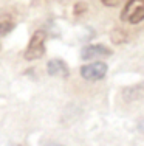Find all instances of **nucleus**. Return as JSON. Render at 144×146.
<instances>
[{
    "instance_id": "f257e3e1",
    "label": "nucleus",
    "mask_w": 144,
    "mask_h": 146,
    "mask_svg": "<svg viewBox=\"0 0 144 146\" xmlns=\"http://www.w3.org/2000/svg\"><path fill=\"white\" fill-rule=\"evenodd\" d=\"M45 39L47 34L43 30H39L31 36V40L28 44V48L25 51V59L26 61H36L45 54Z\"/></svg>"
},
{
    "instance_id": "f03ea898",
    "label": "nucleus",
    "mask_w": 144,
    "mask_h": 146,
    "mask_svg": "<svg viewBox=\"0 0 144 146\" xmlns=\"http://www.w3.org/2000/svg\"><path fill=\"white\" fill-rule=\"evenodd\" d=\"M121 19L132 25L144 20V0H129L122 8Z\"/></svg>"
},
{
    "instance_id": "7ed1b4c3",
    "label": "nucleus",
    "mask_w": 144,
    "mask_h": 146,
    "mask_svg": "<svg viewBox=\"0 0 144 146\" xmlns=\"http://www.w3.org/2000/svg\"><path fill=\"white\" fill-rule=\"evenodd\" d=\"M107 75V64L104 62H93L81 67V76L87 81H99Z\"/></svg>"
},
{
    "instance_id": "20e7f679",
    "label": "nucleus",
    "mask_w": 144,
    "mask_h": 146,
    "mask_svg": "<svg viewBox=\"0 0 144 146\" xmlns=\"http://www.w3.org/2000/svg\"><path fill=\"white\" fill-rule=\"evenodd\" d=\"M112 54V50L107 48L105 45H87L82 48L81 58L88 61V59H98V58H107Z\"/></svg>"
},
{
    "instance_id": "39448f33",
    "label": "nucleus",
    "mask_w": 144,
    "mask_h": 146,
    "mask_svg": "<svg viewBox=\"0 0 144 146\" xmlns=\"http://www.w3.org/2000/svg\"><path fill=\"white\" fill-rule=\"evenodd\" d=\"M47 72L51 76H57V78H68L70 70H68L67 64L62 59H51L47 64Z\"/></svg>"
},
{
    "instance_id": "423d86ee",
    "label": "nucleus",
    "mask_w": 144,
    "mask_h": 146,
    "mask_svg": "<svg viewBox=\"0 0 144 146\" xmlns=\"http://www.w3.org/2000/svg\"><path fill=\"white\" fill-rule=\"evenodd\" d=\"M12 28H14V23H12V20L9 19H5L0 22V36H6L8 33H11Z\"/></svg>"
},
{
    "instance_id": "0eeeda50",
    "label": "nucleus",
    "mask_w": 144,
    "mask_h": 146,
    "mask_svg": "<svg viewBox=\"0 0 144 146\" xmlns=\"http://www.w3.org/2000/svg\"><path fill=\"white\" fill-rule=\"evenodd\" d=\"M101 2L104 3L105 6H116L119 2H121V0H101Z\"/></svg>"
},
{
    "instance_id": "6e6552de",
    "label": "nucleus",
    "mask_w": 144,
    "mask_h": 146,
    "mask_svg": "<svg viewBox=\"0 0 144 146\" xmlns=\"http://www.w3.org/2000/svg\"><path fill=\"white\" fill-rule=\"evenodd\" d=\"M42 146H64V145H59L56 141H45V143H42Z\"/></svg>"
},
{
    "instance_id": "1a4fd4ad",
    "label": "nucleus",
    "mask_w": 144,
    "mask_h": 146,
    "mask_svg": "<svg viewBox=\"0 0 144 146\" xmlns=\"http://www.w3.org/2000/svg\"><path fill=\"white\" fill-rule=\"evenodd\" d=\"M143 131H144V127H143Z\"/></svg>"
}]
</instances>
